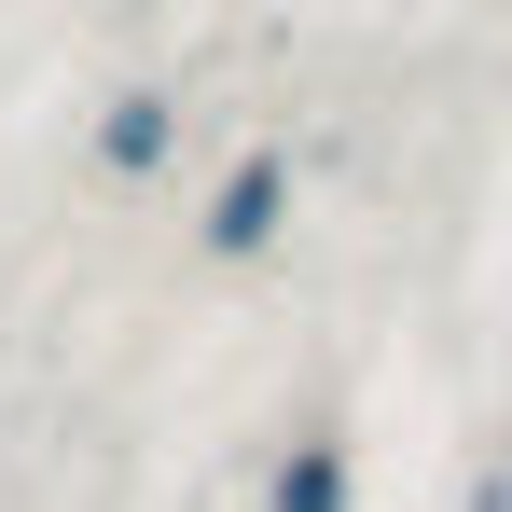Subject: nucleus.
I'll return each mask as SVG.
<instances>
[{"mask_svg": "<svg viewBox=\"0 0 512 512\" xmlns=\"http://www.w3.org/2000/svg\"><path fill=\"white\" fill-rule=\"evenodd\" d=\"M194 236H208V263H263L277 236H291V153H277V139H250L236 167L208 180V208H194Z\"/></svg>", "mask_w": 512, "mask_h": 512, "instance_id": "nucleus-1", "label": "nucleus"}, {"mask_svg": "<svg viewBox=\"0 0 512 512\" xmlns=\"http://www.w3.org/2000/svg\"><path fill=\"white\" fill-rule=\"evenodd\" d=\"M263 512H360V457H346V429H333V416H305L291 443H277Z\"/></svg>", "mask_w": 512, "mask_h": 512, "instance_id": "nucleus-2", "label": "nucleus"}, {"mask_svg": "<svg viewBox=\"0 0 512 512\" xmlns=\"http://www.w3.org/2000/svg\"><path fill=\"white\" fill-rule=\"evenodd\" d=\"M167 153H180V111H167V97H111V111H97V167H111V180H153Z\"/></svg>", "mask_w": 512, "mask_h": 512, "instance_id": "nucleus-3", "label": "nucleus"}, {"mask_svg": "<svg viewBox=\"0 0 512 512\" xmlns=\"http://www.w3.org/2000/svg\"><path fill=\"white\" fill-rule=\"evenodd\" d=\"M471 512H512V471H485V499H471Z\"/></svg>", "mask_w": 512, "mask_h": 512, "instance_id": "nucleus-4", "label": "nucleus"}]
</instances>
